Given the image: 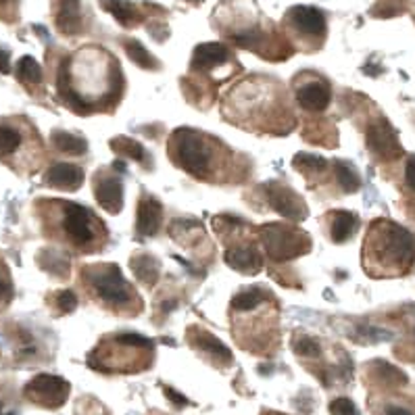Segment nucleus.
<instances>
[{"label":"nucleus","mask_w":415,"mask_h":415,"mask_svg":"<svg viewBox=\"0 0 415 415\" xmlns=\"http://www.w3.org/2000/svg\"><path fill=\"white\" fill-rule=\"evenodd\" d=\"M228 61V48L224 44L217 42H209V44H201L194 48L192 54V69L196 71H205V69H213L219 67Z\"/></svg>","instance_id":"obj_13"},{"label":"nucleus","mask_w":415,"mask_h":415,"mask_svg":"<svg viewBox=\"0 0 415 415\" xmlns=\"http://www.w3.org/2000/svg\"><path fill=\"white\" fill-rule=\"evenodd\" d=\"M292 165L298 167L300 171H323L328 167V161L323 156L317 154H309V152H298L292 159Z\"/></svg>","instance_id":"obj_26"},{"label":"nucleus","mask_w":415,"mask_h":415,"mask_svg":"<svg viewBox=\"0 0 415 415\" xmlns=\"http://www.w3.org/2000/svg\"><path fill=\"white\" fill-rule=\"evenodd\" d=\"M292 351L300 357H319V344L311 336H296L292 340Z\"/></svg>","instance_id":"obj_28"},{"label":"nucleus","mask_w":415,"mask_h":415,"mask_svg":"<svg viewBox=\"0 0 415 415\" xmlns=\"http://www.w3.org/2000/svg\"><path fill=\"white\" fill-rule=\"evenodd\" d=\"M124 48L128 52V57L132 59V63H136L142 69H156L159 61L144 48V44H140L138 40H126Z\"/></svg>","instance_id":"obj_21"},{"label":"nucleus","mask_w":415,"mask_h":415,"mask_svg":"<svg viewBox=\"0 0 415 415\" xmlns=\"http://www.w3.org/2000/svg\"><path fill=\"white\" fill-rule=\"evenodd\" d=\"M367 146L384 159H393V156L401 154V146L397 142V136L386 122H380V124H374L367 128Z\"/></svg>","instance_id":"obj_8"},{"label":"nucleus","mask_w":415,"mask_h":415,"mask_svg":"<svg viewBox=\"0 0 415 415\" xmlns=\"http://www.w3.org/2000/svg\"><path fill=\"white\" fill-rule=\"evenodd\" d=\"M94 196L111 215H117L124 209V186L115 177H101L94 186Z\"/></svg>","instance_id":"obj_12"},{"label":"nucleus","mask_w":415,"mask_h":415,"mask_svg":"<svg viewBox=\"0 0 415 415\" xmlns=\"http://www.w3.org/2000/svg\"><path fill=\"white\" fill-rule=\"evenodd\" d=\"M261 242L274 261H288L309 249L305 234L277 224H268L261 228Z\"/></svg>","instance_id":"obj_2"},{"label":"nucleus","mask_w":415,"mask_h":415,"mask_svg":"<svg viewBox=\"0 0 415 415\" xmlns=\"http://www.w3.org/2000/svg\"><path fill=\"white\" fill-rule=\"evenodd\" d=\"M265 292L261 288H245L232 298V309L234 311H253L263 303Z\"/></svg>","instance_id":"obj_22"},{"label":"nucleus","mask_w":415,"mask_h":415,"mask_svg":"<svg viewBox=\"0 0 415 415\" xmlns=\"http://www.w3.org/2000/svg\"><path fill=\"white\" fill-rule=\"evenodd\" d=\"M405 180H407V186H409L412 190H415V156H409V161H407Z\"/></svg>","instance_id":"obj_33"},{"label":"nucleus","mask_w":415,"mask_h":415,"mask_svg":"<svg viewBox=\"0 0 415 415\" xmlns=\"http://www.w3.org/2000/svg\"><path fill=\"white\" fill-rule=\"evenodd\" d=\"M290 23L305 36H315L321 38L326 34V17L319 8L315 6H294L288 10Z\"/></svg>","instance_id":"obj_7"},{"label":"nucleus","mask_w":415,"mask_h":415,"mask_svg":"<svg viewBox=\"0 0 415 415\" xmlns=\"http://www.w3.org/2000/svg\"><path fill=\"white\" fill-rule=\"evenodd\" d=\"M57 27L67 36H73L82 29L80 0H61L59 15H57Z\"/></svg>","instance_id":"obj_15"},{"label":"nucleus","mask_w":415,"mask_h":415,"mask_svg":"<svg viewBox=\"0 0 415 415\" xmlns=\"http://www.w3.org/2000/svg\"><path fill=\"white\" fill-rule=\"evenodd\" d=\"M17 78L23 84H40L42 82V67L34 57H21L17 63Z\"/></svg>","instance_id":"obj_23"},{"label":"nucleus","mask_w":415,"mask_h":415,"mask_svg":"<svg viewBox=\"0 0 415 415\" xmlns=\"http://www.w3.org/2000/svg\"><path fill=\"white\" fill-rule=\"evenodd\" d=\"M163 393H165V397H167L173 405H177V407H186V405H190V401H188L184 395L175 393V391H173V388H169V386H163Z\"/></svg>","instance_id":"obj_32"},{"label":"nucleus","mask_w":415,"mask_h":415,"mask_svg":"<svg viewBox=\"0 0 415 415\" xmlns=\"http://www.w3.org/2000/svg\"><path fill=\"white\" fill-rule=\"evenodd\" d=\"M332 228H330V234H332V240L334 242H344L353 236V232L357 230V217L349 211H336L332 215Z\"/></svg>","instance_id":"obj_16"},{"label":"nucleus","mask_w":415,"mask_h":415,"mask_svg":"<svg viewBox=\"0 0 415 415\" xmlns=\"http://www.w3.org/2000/svg\"><path fill=\"white\" fill-rule=\"evenodd\" d=\"M21 144V134L10 126H0V156L13 154Z\"/></svg>","instance_id":"obj_27"},{"label":"nucleus","mask_w":415,"mask_h":415,"mask_svg":"<svg viewBox=\"0 0 415 415\" xmlns=\"http://www.w3.org/2000/svg\"><path fill=\"white\" fill-rule=\"evenodd\" d=\"M75 307H78V296H75L73 290H61L57 294V309H59L61 315H67V313L75 311Z\"/></svg>","instance_id":"obj_30"},{"label":"nucleus","mask_w":415,"mask_h":415,"mask_svg":"<svg viewBox=\"0 0 415 415\" xmlns=\"http://www.w3.org/2000/svg\"><path fill=\"white\" fill-rule=\"evenodd\" d=\"M336 175H338V184L342 186L344 192H357L361 186V177L359 173L347 165V163H336Z\"/></svg>","instance_id":"obj_25"},{"label":"nucleus","mask_w":415,"mask_h":415,"mask_svg":"<svg viewBox=\"0 0 415 415\" xmlns=\"http://www.w3.org/2000/svg\"><path fill=\"white\" fill-rule=\"evenodd\" d=\"M101 4H103V8L107 13H111L117 19L119 25H124V27L134 25V21H136V8H134L132 2H128V0H101Z\"/></svg>","instance_id":"obj_18"},{"label":"nucleus","mask_w":415,"mask_h":415,"mask_svg":"<svg viewBox=\"0 0 415 415\" xmlns=\"http://www.w3.org/2000/svg\"><path fill=\"white\" fill-rule=\"evenodd\" d=\"M265 192H268V198H270L274 211H277L282 217L294 219V221H300L307 217V209H305V203L300 201V196L294 194L284 184H270L265 188Z\"/></svg>","instance_id":"obj_6"},{"label":"nucleus","mask_w":415,"mask_h":415,"mask_svg":"<svg viewBox=\"0 0 415 415\" xmlns=\"http://www.w3.org/2000/svg\"><path fill=\"white\" fill-rule=\"evenodd\" d=\"M330 414L332 415H357V409L353 405V401L349 399H336L330 403Z\"/></svg>","instance_id":"obj_31"},{"label":"nucleus","mask_w":415,"mask_h":415,"mask_svg":"<svg viewBox=\"0 0 415 415\" xmlns=\"http://www.w3.org/2000/svg\"><path fill=\"white\" fill-rule=\"evenodd\" d=\"M386 415H412L407 409H403V407H388L386 409Z\"/></svg>","instance_id":"obj_36"},{"label":"nucleus","mask_w":415,"mask_h":415,"mask_svg":"<svg viewBox=\"0 0 415 415\" xmlns=\"http://www.w3.org/2000/svg\"><path fill=\"white\" fill-rule=\"evenodd\" d=\"M44 184L50 188H59V190H78L84 182V171L78 165H69V163H59L52 165L46 173H44Z\"/></svg>","instance_id":"obj_9"},{"label":"nucleus","mask_w":415,"mask_h":415,"mask_svg":"<svg viewBox=\"0 0 415 415\" xmlns=\"http://www.w3.org/2000/svg\"><path fill=\"white\" fill-rule=\"evenodd\" d=\"M10 71V52L0 48V73H8Z\"/></svg>","instance_id":"obj_35"},{"label":"nucleus","mask_w":415,"mask_h":415,"mask_svg":"<svg viewBox=\"0 0 415 415\" xmlns=\"http://www.w3.org/2000/svg\"><path fill=\"white\" fill-rule=\"evenodd\" d=\"M196 2H201V0H196Z\"/></svg>","instance_id":"obj_39"},{"label":"nucleus","mask_w":415,"mask_h":415,"mask_svg":"<svg viewBox=\"0 0 415 415\" xmlns=\"http://www.w3.org/2000/svg\"><path fill=\"white\" fill-rule=\"evenodd\" d=\"M161 217L163 207L159 201L144 196L138 205V217H136V232L140 238H152L161 230Z\"/></svg>","instance_id":"obj_11"},{"label":"nucleus","mask_w":415,"mask_h":415,"mask_svg":"<svg viewBox=\"0 0 415 415\" xmlns=\"http://www.w3.org/2000/svg\"><path fill=\"white\" fill-rule=\"evenodd\" d=\"M376 367H380V370H378V374H380V378H382V380H386L388 384H405V382H407L405 374H403L401 370H397V367L388 365V363L378 361V363H376Z\"/></svg>","instance_id":"obj_29"},{"label":"nucleus","mask_w":415,"mask_h":415,"mask_svg":"<svg viewBox=\"0 0 415 415\" xmlns=\"http://www.w3.org/2000/svg\"><path fill=\"white\" fill-rule=\"evenodd\" d=\"M169 154L171 161L182 169H186L188 173L207 177V173L211 171V161H213L211 144L194 130L188 128L175 130L169 140Z\"/></svg>","instance_id":"obj_1"},{"label":"nucleus","mask_w":415,"mask_h":415,"mask_svg":"<svg viewBox=\"0 0 415 415\" xmlns=\"http://www.w3.org/2000/svg\"><path fill=\"white\" fill-rule=\"evenodd\" d=\"M407 311H409V313H415V305H409V307H407Z\"/></svg>","instance_id":"obj_38"},{"label":"nucleus","mask_w":415,"mask_h":415,"mask_svg":"<svg viewBox=\"0 0 415 415\" xmlns=\"http://www.w3.org/2000/svg\"><path fill=\"white\" fill-rule=\"evenodd\" d=\"M88 282L96 290V294L115 307H124L130 303V284L124 279L117 265H105V268H88Z\"/></svg>","instance_id":"obj_3"},{"label":"nucleus","mask_w":415,"mask_h":415,"mask_svg":"<svg viewBox=\"0 0 415 415\" xmlns=\"http://www.w3.org/2000/svg\"><path fill=\"white\" fill-rule=\"evenodd\" d=\"M94 226H99V221L86 207L63 203V230L78 247H88L94 242Z\"/></svg>","instance_id":"obj_5"},{"label":"nucleus","mask_w":415,"mask_h":415,"mask_svg":"<svg viewBox=\"0 0 415 415\" xmlns=\"http://www.w3.org/2000/svg\"><path fill=\"white\" fill-rule=\"evenodd\" d=\"M192 342H194L201 351L213 355V359H217L219 363H230V361H232L230 349H228L221 340H217L215 336H211V334H201V336H196Z\"/></svg>","instance_id":"obj_17"},{"label":"nucleus","mask_w":415,"mask_h":415,"mask_svg":"<svg viewBox=\"0 0 415 415\" xmlns=\"http://www.w3.org/2000/svg\"><path fill=\"white\" fill-rule=\"evenodd\" d=\"M52 144L57 150L65 154H86L88 152V142L82 136H73L67 132H54L52 134Z\"/></svg>","instance_id":"obj_19"},{"label":"nucleus","mask_w":415,"mask_h":415,"mask_svg":"<svg viewBox=\"0 0 415 415\" xmlns=\"http://www.w3.org/2000/svg\"><path fill=\"white\" fill-rule=\"evenodd\" d=\"M224 259L232 270H236L240 274H257L263 268L261 253L251 245H238V247L228 249Z\"/></svg>","instance_id":"obj_10"},{"label":"nucleus","mask_w":415,"mask_h":415,"mask_svg":"<svg viewBox=\"0 0 415 415\" xmlns=\"http://www.w3.org/2000/svg\"><path fill=\"white\" fill-rule=\"evenodd\" d=\"M25 397L48 409L61 407L69 397V382L61 376L40 374L25 386Z\"/></svg>","instance_id":"obj_4"},{"label":"nucleus","mask_w":415,"mask_h":415,"mask_svg":"<svg viewBox=\"0 0 415 415\" xmlns=\"http://www.w3.org/2000/svg\"><path fill=\"white\" fill-rule=\"evenodd\" d=\"M13 298V286H10V282L8 279H4V277H0V300H10Z\"/></svg>","instance_id":"obj_34"},{"label":"nucleus","mask_w":415,"mask_h":415,"mask_svg":"<svg viewBox=\"0 0 415 415\" xmlns=\"http://www.w3.org/2000/svg\"><path fill=\"white\" fill-rule=\"evenodd\" d=\"M113 167H115L117 171H126V165H124L122 161H115V163H113Z\"/></svg>","instance_id":"obj_37"},{"label":"nucleus","mask_w":415,"mask_h":415,"mask_svg":"<svg viewBox=\"0 0 415 415\" xmlns=\"http://www.w3.org/2000/svg\"><path fill=\"white\" fill-rule=\"evenodd\" d=\"M111 148H113L115 152L124 154V156H130V159L138 161V163H144V161H146V150H144V146H142L140 142H136V140L119 136V138L111 140Z\"/></svg>","instance_id":"obj_24"},{"label":"nucleus","mask_w":415,"mask_h":415,"mask_svg":"<svg viewBox=\"0 0 415 415\" xmlns=\"http://www.w3.org/2000/svg\"><path fill=\"white\" fill-rule=\"evenodd\" d=\"M132 270L138 277L140 282L152 286L159 277V261L150 255H138L132 259Z\"/></svg>","instance_id":"obj_20"},{"label":"nucleus","mask_w":415,"mask_h":415,"mask_svg":"<svg viewBox=\"0 0 415 415\" xmlns=\"http://www.w3.org/2000/svg\"><path fill=\"white\" fill-rule=\"evenodd\" d=\"M330 99H332L330 88L321 82L305 84L296 90V101L307 111H323L330 105Z\"/></svg>","instance_id":"obj_14"}]
</instances>
